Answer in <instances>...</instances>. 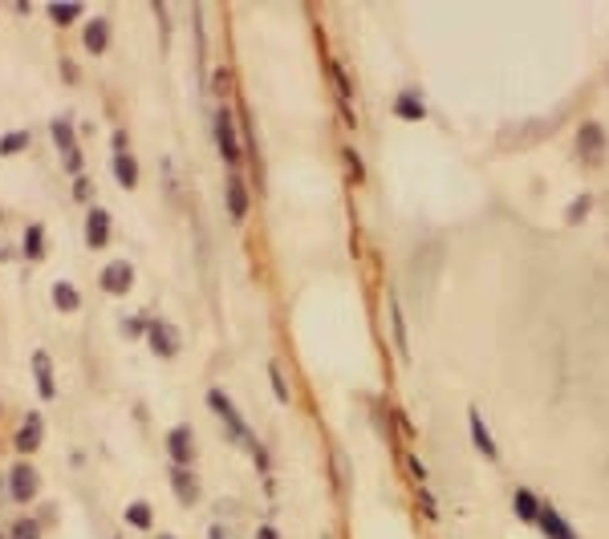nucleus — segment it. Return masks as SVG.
Masks as SVG:
<instances>
[{
	"mask_svg": "<svg viewBox=\"0 0 609 539\" xmlns=\"http://www.w3.org/2000/svg\"><path fill=\"white\" fill-rule=\"evenodd\" d=\"M256 539H277V532H272V527H261V535Z\"/></svg>",
	"mask_w": 609,
	"mask_h": 539,
	"instance_id": "32",
	"label": "nucleus"
},
{
	"mask_svg": "<svg viewBox=\"0 0 609 539\" xmlns=\"http://www.w3.org/2000/svg\"><path fill=\"white\" fill-rule=\"evenodd\" d=\"M24 147H29V130H13L0 138V155H16V150H24Z\"/></svg>",
	"mask_w": 609,
	"mask_h": 539,
	"instance_id": "23",
	"label": "nucleus"
},
{
	"mask_svg": "<svg viewBox=\"0 0 609 539\" xmlns=\"http://www.w3.org/2000/svg\"><path fill=\"white\" fill-rule=\"evenodd\" d=\"M419 499H423V507H427V519H439V511H435V499L427 495V487H419Z\"/></svg>",
	"mask_w": 609,
	"mask_h": 539,
	"instance_id": "29",
	"label": "nucleus"
},
{
	"mask_svg": "<svg viewBox=\"0 0 609 539\" xmlns=\"http://www.w3.org/2000/svg\"><path fill=\"white\" fill-rule=\"evenodd\" d=\"M207 406H212L215 414L224 418V426H228V434H232V438H240V442H252V434L244 430V418H240V410L232 406L228 393H224L220 385H215V390H207Z\"/></svg>",
	"mask_w": 609,
	"mask_h": 539,
	"instance_id": "1",
	"label": "nucleus"
},
{
	"mask_svg": "<svg viewBox=\"0 0 609 539\" xmlns=\"http://www.w3.org/2000/svg\"><path fill=\"white\" fill-rule=\"evenodd\" d=\"M228 212H232V219L248 215V187H244L240 175H232V179H228Z\"/></svg>",
	"mask_w": 609,
	"mask_h": 539,
	"instance_id": "15",
	"label": "nucleus"
},
{
	"mask_svg": "<svg viewBox=\"0 0 609 539\" xmlns=\"http://www.w3.org/2000/svg\"><path fill=\"white\" fill-rule=\"evenodd\" d=\"M390 333H395V349L398 357H411V341H406V321H403V305H398V297H390Z\"/></svg>",
	"mask_w": 609,
	"mask_h": 539,
	"instance_id": "13",
	"label": "nucleus"
},
{
	"mask_svg": "<svg viewBox=\"0 0 609 539\" xmlns=\"http://www.w3.org/2000/svg\"><path fill=\"white\" fill-rule=\"evenodd\" d=\"M8 539H41V527H37V519H21V524L13 527V535Z\"/></svg>",
	"mask_w": 609,
	"mask_h": 539,
	"instance_id": "26",
	"label": "nucleus"
},
{
	"mask_svg": "<svg viewBox=\"0 0 609 539\" xmlns=\"http://www.w3.org/2000/svg\"><path fill=\"white\" fill-rule=\"evenodd\" d=\"M175 495H179V503H195L199 499V487H195V475L183 467H175Z\"/></svg>",
	"mask_w": 609,
	"mask_h": 539,
	"instance_id": "18",
	"label": "nucleus"
},
{
	"mask_svg": "<svg viewBox=\"0 0 609 539\" xmlns=\"http://www.w3.org/2000/svg\"><path fill=\"white\" fill-rule=\"evenodd\" d=\"M106 240H110V212L94 207L90 219H86V243H90V248H102Z\"/></svg>",
	"mask_w": 609,
	"mask_h": 539,
	"instance_id": "11",
	"label": "nucleus"
},
{
	"mask_svg": "<svg viewBox=\"0 0 609 539\" xmlns=\"http://www.w3.org/2000/svg\"><path fill=\"white\" fill-rule=\"evenodd\" d=\"M8 483H13V499H21V503H29L33 495H37V470L29 467V462H16L13 467V475H8Z\"/></svg>",
	"mask_w": 609,
	"mask_h": 539,
	"instance_id": "4",
	"label": "nucleus"
},
{
	"mask_svg": "<svg viewBox=\"0 0 609 539\" xmlns=\"http://www.w3.org/2000/svg\"><path fill=\"white\" fill-rule=\"evenodd\" d=\"M537 527L545 532L548 539H577L573 535V527L565 524L561 515H557V507H548V503H540V515H537Z\"/></svg>",
	"mask_w": 609,
	"mask_h": 539,
	"instance_id": "8",
	"label": "nucleus"
},
{
	"mask_svg": "<svg viewBox=\"0 0 609 539\" xmlns=\"http://www.w3.org/2000/svg\"><path fill=\"white\" fill-rule=\"evenodd\" d=\"M158 539H171V535H158Z\"/></svg>",
	"mask_w": 609,
	"mask_h": 539,
	"instance_id": "34",
	"label": "nucleus"
},
{
	"mask_svg": "<svg viewBox=\"0 0 609 539\" xmlns=\"http://www.w3.org/2000/svg\"><path fill=\"white\" fill-rule=\"evenodd\" d=\"M215 142L224 150V163L240 166V142H236V122H232V109H215Z\"/></svg>",
	"mask_w": 609,
	"mask_h": 539,
	"instance_id": "2",
	"label": "nucleus"
},
{
	"mask_svg": "<svg viewBox=\"0 0 609 539\" xmlns=\"http://www.w3.org/2000/svg\"><path fill=\"white\" fill-rule=\"evenodd\" d=\"M512 507H516V515H520L524 524H537V515H540V503L532 499L528 491H516V495H512Z\"/></svg>",
	"mask_w": 609,
	"mask_h": 539,
	"instance_id": "19",
	"label": "nucleus"
},
{
	"mask_svg": "<svg viewBox=\"0 0 609 539\" xmlns=\"http://www.w3.org/2000/svg\"><path fill=\"white\" fill-rule=\"evenodd\" d=\"M167 450H171L175 467H187V462L195 459V442H191V430H187V426H175V430L167 434Z\"/></svg>",
	"mask_w": 609,
	"mask_h": 539,
	"instance_id": "5",
	"label": "nucleus"
},
{
	"mask_svg": "<svg viewBox=\"0 0 609 539\" xmlns=\"http://www.w3.org/2000/svg\"><path fill=\"white\" fill-rule=\"evenodd\" d=\"M130 280H135V272H130L127 260H114V264L102 268V288L114 292V297H122V292L130 288Z\"/></svg>",
	"mask_w": 609,
	"mask_h": 539,
	"instance_id": "6",
	"label": "nucleus"
},
{
	"mask_svg": "<svg viewBox=\"0 0 609 539\" xmlns=\"http://www.w3.org/2000/svg\"><path fill=\"white\" fill-rule=\"evenodd\" d=\"M24 251H29V260L41 256V227H29V240H24Z\"/></svg>",
	"mask_w": 609,
	"mask_h": 539,
	"instance_id": "28",
	"label": "nucleus"
},
{
	"mask_svg": "<svg viewBox=\"0 0 609 539\" xmlns=\"http://www.w3.org/2000/svg\"><path fill=\"white\" fill-rule=\"evenodd\" d=\"M269 377H272V393H277V402H289V382L281 377V365H269Z\"/></svg>",
	"mask_w": 609,
	"mask_h": 539,
	"instance_id": "27",
	"label": "nucleus"
},
{
	"mask_svg": "<svg viewBox=\"0 0 609 539\" xmlns=\"http://www.w3.org/2000/svg\"><path fill=\"white\" fill-rule=\"evenodd\" d=\"M114 175H119L122 187H135V183H138V166H135V158H130L127 150H122V155L114 158Z\"/></svg>",
	"mask_w": 609,
	"mask_h": 539,
	"instance_id": "20",
	"label": "nucleus"
},
{
	"mask_svg": "<svg viewBox=\"0 0 609 539\" xmlns=\"http://www.w3.org/2000/svg\"><path fill=\"white\" fill-rule=\"evenodd\" d=\"M346 163H349V171H354V179H362V166H357V155H354V150H346Z\"/></svg>",
	"mask_w": 609,
	"mask_h": 539,
	"instance_id": "31",
	"label": "nucleus"
},
{
	"mask_svg": "<svg viewBox=\"0 0 609 539\" xmlns=\"http://www.w3.org/2000/svg\"><path fill=\"white\" fill-rule=\"evenodd\" d=\"M53 142L62 147L65 166H70V171H81V155H78V147H73V130H70V122H53Z\"/></svg>",
	"mask_w": 609,
	"mask_h": 539,
	"instance_id": "12",
	"label": "nucleus"
},
{
	"mask_svg": "<svg viewBox=\"0 0 609 539\" xmlns=\"http://www.w3.org/2000/svg\"><path fill=\"white\" fill-rule=\"evenodd\" d=\"M589 212V199H577V203H573L569 207V219H581V215H585Z\"/></svg>",
	"mask_w": 609,
	"mask_h": 539,
	"instance_id": "30",
	"label": "nucleus"
},
{
	"mask_svg": "<svg viewBox=\"0 0 609 539\" xmlns=\"http://www.w3.org/2000/svg\"><path fill=\"white\" fill-rule=\"evenodd\" d=\"M329 78H333V86H338V102H341V114H346V118H349V126H354V86H349L346 70H341L338 61H329Z\"/></svg>",
	"mask_w": 609,
	"mask_h": 539,
	"instance_id": "10",
	"label": "nucleus"
},
{
	"mask_svg": "<svg viewBox=\"0 0 609 539\" xmlns=\"http://www.w3.org/2000/svg\"><path fill=\"white\" fill-rule=\"evenodd\" d=\"M467 426H471V442L480 446V454H483V459H491V462H496V459H500V446H496V438H491L488 422H483V414H480L475 406L467 410Z\"/></svg>",
	"mask_w": 609,
	"mask_h": 539,
	"instance_id": "3",
	"label": "nucleus"
},
{
	"mask_svg": "<svg viewBox=\"0 0 609 539\" xmlns=\"http://www.w3.org/2000/svg\"><path fill=\"white\" fill-rule=\"evenodd\" d=\"M147 336H151V349L158 353V357H175V353H179V341H175V333H171L167 321H151Z\"/></svg>",
	"mask_w": 609,
	"mask_h": 539,
	"instance_id": "9",
	"label": "nucleus"
},
{
	"mask_svg": "<svg viewBox=\"0 0 609 539\" xmlns=\"http://www.w3.org/2000/svg\"><path fill=\"white\" fill-rule=\"evenodd\" d=\"M602 147H605L602 126H597V122H585V126H581V130H577V150H581V158L597 163V158H602Z\"/></svg>",
	"mask_w": 609,
	"mask_h": 539,
	"instance_id": "7",
	"label": "nucleus"
},
{
	"mask_svg": "<svg viewBox=\"0 0 609 539\" xmlns=\"http://www.w3.org/2000/svg\"><path fill=\"white\" fill-rule=\"evenodd\" d=\"M53 305L62 308V313H73V308H78V292H73V284H53Z\"/></svg>",
	"mask_w": 609,
	"mask_h": 539,
	"instance_id": "22",
	"label": "nucleus"
},
{
	"mask_svg": "<svg viewBox=\"0 0 609 539\" xmlns=\"http://www.w3.org/2000/svg\"><path fill=\"white\" fill-rule=\"evenodd\" d=\"M127 519H130V527L147 532V527H151V507H147V503H130V507H127Z\"/></svg>",
	"mask_w": 609,
	"mask_h": 539,
	"instance_id": "24",
	"label": "nucleus"
},
{
	"mask_svg": "<svg viewBox=\"0 0 609 539\" xmlns=\"http://www.w3.org/2000/svg\"><path fill=\"white\" fill-rule=\"evenodd\" d=\"M207 539H228V535H224L220 527H212V532H207Z\"/></svg>",
	"mask_w": 609,
	"mask_h": 539,
	"instance_id": "33",
	"label": "nucleus"
},
{
	"mask_svg": "<svg viewBox=\"0 0 609 539\" xmlns=\"http://www.w3.org/2000/svg\"><path fill=\"white\" fill-rule=\"evenodd\" d=\"M395 114H398V118H406V122H419V118L427 114V106H423V98H419V94H411V90H406V94H398V98H395Z\"/></svg>",
	"mask_w": 609,
	"mask_h": 539,
	"instance_id": "17",
	"label": "nucleus"
},
{
	"mask_svg": "<svg viewBox=\"0 0 609 539\" xmlns=\"http://www.w3.org/2000/svg\"><path fill=\"white\" fill-rule=\"evenodd\" d=\"M33 369H37V382H41V398H53V377H49V357L45 353H33Z\"/></svg>",
	"mask_w": 609,
	"mask_h": 539,
	"instance_id": "21",
	"label": "nucleus"
},
{
	"mask_svg": "<svg viewBox=\"0 0 609 539\" xmlns=\"http://www.w3.org/2000/svg\"><path fill=\"white\" fill-rule=\"evenodd\" d=\"M41 434H45V426H41V418H37V414H29V418H24V426H21V430H16V450H21V454L37 450V446H41Z\"/></svg>",
	"mask_w": 609,
	"mask_h": 539,
	"instance_id": "14",
	"label": "nucleus"
},
{
	"mask_svg": "<svg viewBox=\"0 0 609 539\" xmlns=\"http://www.w3.org/2000/svg\"><path fill=\"white\" fill-rule=\"evenodd\" d=\"M49 16H53L57 24H70V21H78V16H81V8L78 5H49Z\"/></svg>",
	"mask_w": 609,
	"mask_h": 539,
	"instance_id": "25",
	"label": "nucleus"
},
{
	"mask_svg": "<svg viewBox=\"0 0 609 539\" xmlns=\"http://www.w3.org/2000/svg\"><path fill=\"white\" fill-rule=\"evenodd\" d=\"M81 41H86L90 53H102V49L110 45V24H106L102 16H94V21L86 24V37H81Z\"/></svg>",
	"mask_w": 609,
	"mask_h": 539,
	"instance_id": "16",
	"label": "nucleus"
}]
</instances>
